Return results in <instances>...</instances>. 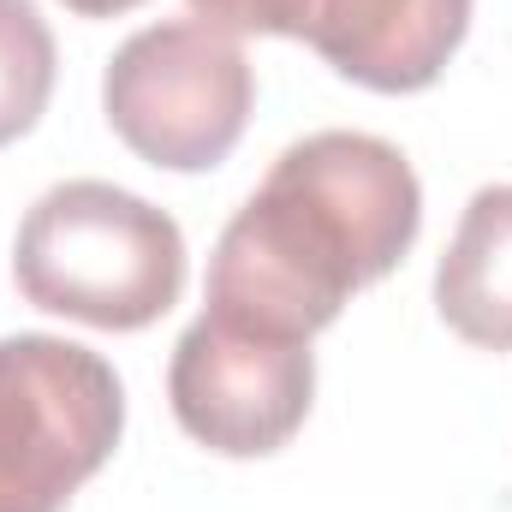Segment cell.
I'll use <instances>...</instances> for the list:
<instances>
[{
    "instance_id": "obj_4",
    "label": "cell",
    "mask_w": 512,
    "mask_h": 512,
    "mask_svg": "<svg viewBox=\"0 0 512 512\" xmlns=\"http://www.w3.org/2000/svg\"><path fill=\"white\" fill-rule=\"evenodd\" d=\"M251 102L256 72L239 36L203 18L137 30L102 78V114L114 137L161 173L221 167L251 126Z\"/></svg>"
},
{
    "instance_id": "obj_5",
    "label": "cell",
    "mask_w": 512,
    "mask_h": 512,
    "mask_svg": "<svg viewBox=\"0 0 512 512\" xmlns=\"http://www.w3.org/2000/svg\"><path fill=\"white\" fill-rule=\"evenodd\" d=\"M167 399L197 447L221 459H268L310 417L316 399L310 340L262 334L203 310L173 346Z\"/></svg>"
},
{
    "instance_id": "obj_9",
    "label": "cell",
    "mask_w": 512,
    "mask_h": 512,
    "mask_svg": "<svg viewBox=\"0 0 512 512\" xmlns=\"http://www.w3.org/2000/svg\"><path fill=\"white\" fill-rule=\"evenodd\" d=\"M60 6L78 18H120V12H137L143 0H60Z\"/></svg>"
},
{
    "instance_id": "obj_7",
    "label": "cell",
    "mask_w": 512,
    "mask_h": 512,
    "mask_svg": "<svg viewBox=\"0 0 512 512\" xmlns=\"http://www.w3.org/2000/svg\"><path fill=\"white\" fill-rule=\"evenodd\" d=\"M441 322L483 352H512V185H483L435 268Z\"/></svg>"
},
{
    "instance_id": "obj_1",
    "label": "cell",
    "mask_w": 512,
    "mask_h": 512,
    "mask_svg": "<svg viewBox=\"0 0 512 512\" xmlns=\"http://www.w3.org/2000/svg\"><path fill=\"white\" fill-rule=\"evenodd\" d=\"M423 227L411 161L370 131L292 143L227 221L209 262V304L262 334L316 340L352 292L387 280Z\"/></svg>"
},
{
    "instance_id": "obj_6",
    "label": "cell",
    "mask_w": 512,
    "mask_h": 512,
    "mask_svg": "<svg viewBox=\"0 0 512 512\" xmlns=\"http://www.w3.org/2000/svg\"><path fill=\"white\" fill-rule=\"evenodd\" d=\"M227 36L310 42L340 78L376 96L429 90L471 30L477 0H185Z\"/></svg>"
},
{
    "instance_id": "obj_3",
    "label": "cell",
    "mask_w": 512,
    "mask_h": 512,
    "mask_svg": "<svg viewBox=\"0 0 512 512\" xmlns=\"http://www.w3.org/2000/svg\"><path fill=\"white\" fill-rule=\"evenodd\" d=\"M120 429L126 387L108 358L60 334L0 340V512H66Z\"/></svg>"
},
{
    "instance_id": "obj_2",
    "label": "cell",
    "mask_w": 512,
    "mask_h": 512,
    "mask_svg": "<svg viewBox=\"0 0 512 512\" xmlns=\"http://www.w3.org/2000/svg\"><path fill=\"white\" fill-rule=\"evenodd\" d=\"M12 280L48 316L137 334L185 292V233L167 209L108 179H66L30 203Z\"/></svg>"
},
{
    "instance_id": "obj_8",
    "label": "cell",
    "mask_w": 512,
    "mask_h": 512,
    "mask_svg": "<svg viewBox=\"0 0 512 512\" xmlns=\"http://www.w3.org/2000/svg\"><path fill=\"white\" fill-rule=\"evenodd\" d=\"M54 30L30 0H0V149L48 114L54 96Z\"/></svg>"
}]
</instances>
